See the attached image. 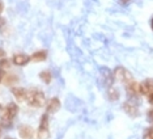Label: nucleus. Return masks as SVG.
Returning <instances> with one entry per match:
<instances>
[{
    "label": "nucleus",
    "instance_id": "obj_19",
    "mask_svg": "<svg viewBox=\"0 0 153 139\" xmlns=\"http://www.w3.org/2000/svg\"><path fill=\"white\" fill-rule=\"evenodd\" d=\"M147 117H148V121L153 125V109L151 110H148V114H147Z\"/></svg>",
    "mask_w": 153,
    "mask_h": 139
},
{
    "label": "nucleus",
    "instance_id": "obj_24",
    "mask_svg": "<svg viewBox=\"0 0 153 139\" xmlns=\"http://www.w3.org/2000/svg\"><path fill=\"white\" fill-rule=\"evenodd\" d=\"M151 26H152V30H153V19H152V21H151Z\"/></svg>",
    "mask_w": 153,
    "mask_h": 139
},
{
    "label": "nucleus",
    "instance_id": "obj_7",
    "mask_svg": "<svg viewBox=\"0 0 153 139\" xmlns=\"http://www.w3.org/2000/svg\"><path fill=\"white\" fill-rule=\"evenodd\" d=\"M19 135L22 139H33L34 138V129L32 126H29V125H20Z\"/></svg>",
    "mask_w": 153,
    "mask_h": 139
},
{
    "label": "nucleus",
    "instance_id": "obj_10",
    "mask_svg": "<svg viewBox=\"0 0 153 139\" xmlns=\"http://www.w3.org/2000/svg\"><path fill=\"white\" fill-rule=\"evenodd\" d=\"M140 93L145 96H149L153 93V79H145L143 83H140Z\"/></svg>",
    "mask_w": 153,
    "mask_h": 139
},
{
    "label": "nucleus",
    "instance_id": "obj_4",
    "mask_svg": "<svg viewBox=\"0 0 153 139\" xmlns=\"http://www.w3.org/2000/svg\"><path fill=\"white\" fill-rule=\"evenodd\" d=\"M113 74H114V79L118 81H120V83H123V84H128V83H131L134 80L132 75L123 67H117L113 71Z\"/></svg>",
    "mask_w": 153,
    "mask_h": 139
},
{
    "label": "nucleus",
    "instance_id": "obj_13",
    "mask_svg": "<svg viewBox=\"0 0 153 139\" xmlns=\"http://www.w3.org/2000/svg\"><path fill=\"white\" fill-rule=\"evenodd\" d=\"M39 79L42 80L45 84H50L53 81V75H51V71L48 70H43V71L39 72Z\"/></svg>",
    "mask_w": 153,
    "mask_h": 139
},
{
    "label": "nucleus",
    "instance_id": "obj_23",
    "mask_svg": "<svg viewBox=\"0 0 153 139\" xmlns=\"http://www.w3.org/2000/svg\"><path fill=\"white\" fill-rule=\"evenodd\" d=\"M131 0H120V3L122 4H128V3H130Z\"/></svg>",
    "mask_w": 153,
    "mask_h": 139
},
{
    "label": "nucleus",
    "instance_id": "obj_2",
    "mask_svg": "<svg viewBox=\"0 0 153 139\" xmlns=\"http://www.w3.org/2000/svg\"><path fill=\"white\" fill-rule=\"evenodd\" d=\"M19 113V106L16 102H9L7 104L5 108L3 109L1 113V125L5 127L12 126V121L15 120V117Z\"/></svg>",
    "mask_w": 153,
    "mask_h": 139
},
{
    "label": "nucleus",
    "instance_id": "obj_6",
    "mask_svg": "<svg viewBox=\"0 0 153 139\" xmlns=\"http://www.w3.org/2000/svg\"><path fill=\"white\" fill-rule=\"evenodd\" d=\"M12 62H13V64L22 67V66H26L30 62V55L24 54V53H17L12 57Z\"/></svg>",
    "mask_w": 153,
    "mask_h": 139
},
{
    "label": "nucleus",
    "instance_id": "obj_15",
    "mask_svg": "<svg viewBox=\"0 0 153 139\" xmlns=\"http://www.w3.org/2000/svg\"><path fill=\"white\" fill-rule=\"evenodd\" d=\"M107 95H109V99L111 101H117V100L119 99V92H118V89H115V88H110L109 91H107Z\"/></svg>",
    "mask_w": 153,
    "mask_h": 139
},
{
    "label": "nucleus",
    "instance_id": "obj_26",
    "mask_svg": "<svg viewBox=\"0 0 153 139\" xmlns=\"http://www.w3.org/2000/svg\"><path fill=\"white\" fill-rule=\"evenodd\" d=\"M1 109H3V108H1V105H0V110H1Z\"/></svg>",
    "mask_w": 153,
    "mask_h": 139
},
{
    "label": "nucleus",
    "instance_id": "obj_16",
    "mask_svg": "<svg viewBox=\"0 0 153 139\" xmlns=\"http://www.w3.org/2000/svg\"><path fill=\"white\" fill-rule=\"evenodd\" d=\"M0 68L4 70V71H7V70L11 68V62H9V59H7V58H1V59H0Z\"/></svg>",
    "mask_w": 153,
    "mask_h": 139
},
{
    "label": "nucleus",
    "instance_id": "obj_20",
    "mask_svg": "<svg viewBox=\"0 0 153 139\" xmlns=\"http://www.w3.org/2000/svg\"><path fill=\"white\" fill-rule=\"evenodd\" d=\"M1 58H5V50L0 47V59H1Z\"/></svg>",
    "mask_w": 153,
    "mask_h": 139
},
{
    "label": "nucleus",
    "instance_id": "obj_18",
    "mask_svg": "<svg viewBox=\"0 0 153 139\" xmlns=\"http://www.w3.org/2000/svg\"><path fill=\"white\" fill-rule=\"evenodd\" d=\"M5 25H7V20L4 19V17H1V16H0V30H1V29H4Z\"/></svg>",
    "mask_w": 153,
    "mask_h": 139
},
{
    "label": "nucleus",
    "instance_id": "obj_27",
    "mask_svg": "<svg viewBox=\"0 0 153 139\" xmlns=\"http://www.w3.org/2000/svg\"><path fill=\"white\" fill-rule=\"evenodd\" d=\"M0 71H1V68H0Z\"/></svg>",
    "mask_w": 153,
    "mask_h": 139
},
{
    "label": "nucleus",
    "instance_id": "obj_11",
    "mask_svg": "<svg viewBox=\"0 0 153 139\" xmlns=\"http://www.w3.org/2000/svg\"><path fill=\"white\" fill-rule=\"evenodd\" d=\"M123 109H124V112H126L128 116H131V117H137V116H139V109H137V106L135 105L134 102H131V101L124 102V104H123Z\"/></svg>",
    "mask_w": 153,
    "mask_h": 139
},
{
    "label": "nucleus",
    "instance_id": "obj_3",
    "mask_svg": "<svg viewBox=\"0 0 153 139\" xmlns=\"http://www.w3.org/2000/svg\"><path fill=\"white\" fill-rule=\"evenodd\" d=\"M38 138L39 139H48L50 138V122H48V114L45 113L41 117L39 121V127H38Z\"/></svg>",
    "mask_w": 153,
    "mask_h": 139
},
{
    "label": "nucleus",
    "instance_id": "obj_14",
    "mask_svg": "<svg viewBox=\"0 0 153 139\" xmlns=\"http://www.w3.org/2000/svg\"><path fill=\"white\" fill-rule=\"evenodd\" d=\"M17 81H19V78L13 74H5L4 78H3V83H4L5 85H13Z\"/></svg>",
    "mask_w": 153,
    "mask_h": 139
},
{
    "label": "nucleus",
    "instance_id": "obj_1",
    "mask_svg": "<svg viewBox=\"0 0 153 139\" xmlns=\"http://www.w3.org/2000/svg\"><path fill=\"white\" fill-rule=\"evenodd\" d=\"M46 101V96L42 91H38V89H27V95L25 102L27 105L33 106V108H41L45 105Z\"/></svg>",
    "mask_w": 153,
    "mask_h": 139
},
{
    "label": "nucleus",
    "instance_id": "obj_17",
    "mask_svg": "<svg viewBox=\"0 0 153 139\" xmlns=\"http://www.w3.org/2000/svg\"><path fill=\"white\" fill-rule=\"evenodd\" d=\"M143 139H153V127H149L144 131Z\"/></svg>",
    "mask_w": 153,
    "mask_h": 139
},
{
    "label": "nucleus",
    "instance_id": "obj_25",
    "mask_svg": "<svg viewBox=\"0 0 153 139\" xmlns=\"http://www.w3.org/2000/svg\"><path fill=\"white\" fill-rule=\"evenodd\" d=\"M4 139H15V138H12V137H7V138H4Z\"/></svg>",
    "mask_w": 153,
    "mask_h": 139
},
{
    "label": "nucleus",
    "instance_id": "obj_8",
    "mask_svg": "<svg viewBox=\"0 0 153 139\" xmlns=\"http://www.w3.org/2000/svg\"><path fill=\"white\" fill-rule=\"evenodd\" d=\"M126 91H127V95L131 96V97H137L140 93V84L136 83L135 80H132L131 83L126 84Z\"/></svg>",
    "mask_w": 153,
    "mask_h": 139
},
{
    "label": "nucleus",
    "instance_id": "obj_21",
    "mask_svg": "<svg viewBox=\"0 0 153 139\" xmlns=\"http://www.w3.org/2000/svg\"><path fill=\"white\" fill-rule=\"evenodd\" d=\"M3 11H4V4H3V1L0 0V15H1Z\"/></svg>",
    "mask_w": 153,
    "mask_h": 139
},
{
    "label": "nucleus",
    "instance_id": "obj_22",
    "mask_svg": "<svg viewBox=\"0 0 153 139\" xmlns=\"http://www.w3.org/2000/svg\"><path fill=\"white\" fill-rule=\"evenodd\" d=\"M148 101L151 102V104H153V93H152V95H149V96H148Z\"/></svg>",
    "mask_w": 153,
    "mask_h": 139
},
{
    "label": "nucleus",
    "instance_id": "obj_9",
    "mask_svg": "<svg viewBox=\"0 0 153 139\" xmlns=\"http://www.w3.org/2000/svg\"><path fill=\"white\" fill-rule=\"evenodd\" d=\"M12 95L15 96V99L19 102H25L26 95H27V89L21 88V87H12Z\"/></svg>",
    "mask_w": 153,
    "mask_h": 139
},
{
    "label": "nucleus",
    "instance_id": "obj_5",
    "mask_svg": "<svg viewBox=\"0 0 153 139\" xmlns=\"http://www.w3.org/2000/svg\"><path fill=\"white\" fill-rule=\"evenodd\" d=\"M60 109V100L58 97H53L47 101V105H46V113L47 114H55L59 112Z\"/></svg>",
    "mask_w": 153,
    "mask_h": 139
},
{
    "label": "nucleus",
    "instance_id": "obj_12",
    "mask_svg": "<svg viewBox=\"0 0 153 139\" xmlns=\"http://www.w3.org/2000/svg\"><path fill=\"white\" fill-rule=\"evenodd\" d=\"M47 59V51L46 50H38L30 55V61L32 62H45Z\"/></svg>",
    "mask_w": 153,
    "mask_h": 139
}]
</instances>
